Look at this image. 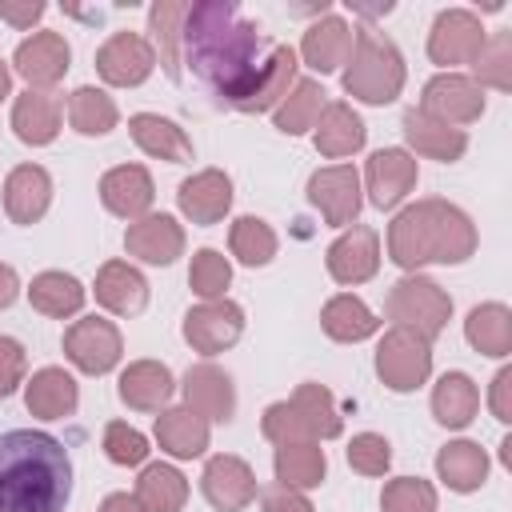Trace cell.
<instances>
[{"label":"cell","instance_id":"obj_42","mask_svg":"<svg viewBox=\"0 0 512 512\" xmlns=\"http://www.w3.org/2000/svg\"><path fill=\"white\" fill-rule=\"evenodd\" d=\"M120 120V108L116 100L104 92V88H92V84H80L72 96H68V124L80 132V136H104L112 132Z\"/></svg>","mask_w":512,"mask_h":512},{"label":"cell","instance_id":"obj_3","mask_svg":"<svg viewBox=\"0 0 512 512\" xmlns=\"http://www.w3.org/2000/svg\"><path fill=\"white\" fill-rule=\"evenodd\" d=\"M476 252V224L448 200H416L388 224V256L404 272L424 264H464Z\"/></svg>","mask_w":512,"mask_h":512},{"label":"cell","instance_id":"obj_43","mask_svg":"<svg viewBox=\"0 0 512 512\" xmlns=\"http://www.w3.org/2000/svg\"><path fill=\"white\" fill-rule=\"evenodd\" d=\"M228 248L240 264L248 268H264L272 256H276V232L268 220L260 216H240L232 220V232H228Z\"/></svg>","mask_w":512,"mask_h":512},{"label":"cell","instance_id":"obj_23","mask_svg":"<svg viewBox=\"0 0 512 512\" xmlns=\"http://www.w3.org/2000/svg\"><path fill=\"white\" fill-rule=\"evenodd\" d=\"M92 292H96V304L108 308L112 316H136V312H144V304H148V280H144L128 260H108V264H100Z\"/></svg>","mask_w":512,"mask_h":512},{"label":"cell","instance_id":"obj_41","mask_svg":"<svg viewBox=\"0 0 512 512\" xmlns=\"http://www.w3.org/2000/svg\"><path fill=\"white\" fill-rule=\"evenodd\" d=\"M324 88L316 80H296L292 92L272 108V124L284 132V136H300L308 128H316L320 112H324Z\"/></svg>","mask_w":512,"mask_h":512},{"label":"cell","instance_id":"obj_31","mask_svg":"<svg viewBox=\"0 0 512 512\" xmlns=\"http://www.w3.org/2000/svg\"><path fill=\"white\" fill-rule=\"evenodd\" d=\"M12 132L16 140L32 144V148H44L60 136V100L52 92H36L28 88L24 96H16L12 104Z\"/></svg>","mask_w":512,"mask_h":512},{"label":"cell","instance_id":"obj_32","mask_svg":"<svg viewBox=\"0 0 512 512\" xmlns=\"http://www.w3.org/2000/svg\"><path fill=\"white\" fill-rule=\"evenodd\" d=\"M156 444L172 456V460H196L208 448V420L192 408H164L156 416Z\"/></svg>","mask_w":512,"mask_h":512},{"label":"cell","instance_id":"obj_56","mask_svg":"<svg viewBox=\"0 0 512 512\" xmlns=\"http://www.w3.org/2000/svg\"><path fill=\"white\" fill-rule=\"evenodd\" d=\"M500 460H504V464H512V440H504V444H500Z\"/></svg>","mask_w":512,"mask_h":512},{"label":"cell","instance_id":"obj_30","mask_svg":"<svg viewBox=\"0 0 512 512\" xmlns=\"http://www.w3.org/2000/svg\"><path fill=\"white\" fill-rule=\"evenodd\" d=\"M296 68H300V64H296V52H292L288 44H272L268 64L260 68L252 92L236 104V112H268V108H276V104L292 92V84H296Z\"/></svg>","mask_w":512,"mask_h":512},{"label":"cell","instance_id":"obj_16","mask_svg":"<svg viewBox=\"0 0 512 512\" xmlns=\"http://www.w3.org/2000/svg\"><path fill=\"white\" fill-rule=\"evenodd\" d=\"M200 488H204V496L216 512H244L256 500V476H252L248 460L228 456V452H220L204 464Z\"/></svg>","mask_w":512,"mask_h":512},{"label":"cell","instance_id":"obj_27","mask_svg":"<svg viewBox=\"0 0 512 512\" xmlns=\"http://www.w3.org/2000/svg\"><path fill=\"white\" fill-rule=\"evenodd\" d=\"M172 388H176V380H172L168 364H160V360H132L120 372V388L116 392L136 412H160L168 404Z\"/></svg>","mask_w":512,"mask_h":512},{"label":"cell","instance_id":"obj_34","mask_svg":"<svg viewBox=\"0 0 512 512\" xmlns=\"http://www.w3.org/2000/svg\"><path fill=\"white\" fill-rule=\"evenodd\" d=\"M480 408V388L468 372H444L432 388V416L444 428H468Z\"/></svg>","mask_w":512,"mask_h":512},{"label":"cell","instance_id":"obj_54","mask_svg":"<svg viewBox=\"0 0 512 512\" xmlns=\"http://www.w3.org/2000/svg\"><path fill=\"white\" fill-rule=\"evenodd\" d=\"M100 512H144V508H140V500L132 492H108L100 500Z\"/></svg>","mask_w":512,"mask_h":512},{"label":"cell","instance_id":"obj_15","mask_svg":"<svg viewBox=\"0 0 512 512\" xmlns=\"http://www.w3.org/2000/svg\"><path fill=\"white\" fill-rule=\"evenodd\" d=\"M416 176H420V168H416V156L408 148H380L364 164L368 200L376 208H396L416 188Z\"/></svg>","mask_w":512,"mask_h":512},{"label":"cell","instance_id":"obj_39","mask_svg":"<svg viewBox=\"0 0 512 512\" xmlns=\"http://www.w3.org/2000/svg\"><path fill=\"white\" fill-rule=\"evenodd\" d=\"M132 496L140 500L144 512H180L188 500V480L172 464H144Z\"/></svg>","mask_w":512,"mask_h":512},{"label":"cell","instance_id":"obj_49","mask_svg":"<svg viewBox=\"0 0 512 512\" xmlns=\"http://www.w3.org/2000/svg\"><path fill=\"white\" fill-rule=\"evenodd\" d=\"M28 376V352L20 340L12 336H0V400L12 396Z\"/></svg>","mask_w":512,"mask_h":512},{"label":"cell","instance_id":"obj_26","mask_svg":"<svg viewBox=\"0 0 512 512\" xmlns=\"http://www.w3.org/2000/svg\"><path fill=\"white\" fill-rule=\"evenodd\" d=\"M128 132L136 140V148L152 160H168V164H184L192 160V140L184 136V128L168 116H156V112H136L128 120Z\"/></svg>","mask_w":512,"mask_h":512},{"label":"cell","instance_id":"obj_9","mask_svg":"<svg viewBox=\"0 0 512 512\" xmlns=\"http://www.w3.org/2000/svg\"><path fill=\"white\" fill-rule=\"evenodd\" d=\"M64 356L84 372V376H104L120 364L124 356V336L112 320L104 316H80L64 332Z\"/></svg>","mask_w":512,"mask_h":512},{"label":"cell","instance_id":"obj_33","mask_svg":"<svg viewBox=\"0 0 512 512\" xmlns=\"http://www.w3.org/2000/svg\"><path fill=\"white\" fill-rule=\"evenodd\" d=\"M320 328H324L332 340H340V344H360V340H368V336L380 332V316H376L360 296L340 292V296H332V300L320 308Z\"/></svg>","mask_w":512,"mask_h":512},{"label":"cell","instance_id":"obj_21","mask_svg":"<svg viewBox=\"0 0 512 512\" xmlns=\"http://www.w3.org/2000/svg\"><path fill=\"white\" fill-rule=\"evenodd\" d=\"M124 248L144 264H172L176 256H184V228L168 212H148L128 224Z\"/></svg>","mask_w":512,"mask_h":512},{"label":"cell","instance_id":"obj_4","mask_svg":"<svg viewBox=\"0 0 512 512\" xmlns=\"http://www.w3.org/2000/svg\"><path fill=\"white\" fill-rule=\"evenodd\" d=\"M260 432L272 444H304V440H332L344 432V416L336 408V396L324 384H300L288 400H276L260 416Z\"/></svg>","mask_w":512,"mask_h":512},{"label":"cell","instance_id":"obj_7","mask_svg":"<svg viewBox=\"0 0 512 512\" xmlns=\"http://www.w3.org/2000/svg\"><path fill=\"white\" fill-rule=\"evenodd\" d=\"M376 376L392 392H416L432 376V340L392 324L376 348Z\"/></svg>","mask_w":512,"mask_h":512},{"label":"cell","instance_id":"obj_51","mask_svg":"<svg viewBox=\"0 0 512 512\" xmlns=\"http://www.w3.org/2000/svg\"><path fill=\"white\" fill-rule=\"evenodd\" d=\"M488 408H492V416H496L500 424H508V420H512V368H500V372L492 376Z\"/></svg>","mask_w":512,"mask_h":512},{"label":"cell","instance_id":"obj_13","mask_svg":"<svg viewBox=\"0 0 512 512\" xmlns=\"http://www.w3.org/2000/svg\"><path fill=\"white\" fill-rule=\"evenodd\" d=\"M324 264H328V276H332L336 284H352V288H356V284L372 280L376 268H380V236H376V228H368V224L344 228V232L328 244Z\"/></svg>","mask_w":512,"mask_h":512},{"label":"cell","instance_id":"obj_18","mask_svg":"<svg viewBox=\"0 0 512 512\" xmlns=\"http://www.w3.org/2000/svg\"><path fill=\"white\" fill-rule=\"evenodd\" d=\"M184 408L200 412L208 424H228L236 412V388L224 368L212 360H200L184 372Z\"/></svg>","mask_w":512,"mask_h":512},{"label":"cell","instance_id":"obj_17","mask_svg":"<svg viewBox=\"0 0 512 512\" xmlns=\"http://www.w3.org/2000/svg\"><path fill=\"white\" fill-rule=\"evenodd\" d=\"M68 60H72V48H68V40H64L60 32H32L28 40L16 44V56H12L16 72H20V76L28 80V88H36V92L60 84L64 72H68Z\"/></svg>","mask_w":512,"mask_h":512},{"label":"cell","instance_id":"obj_28","mask_svg":"<svg viewBox=\"0 0 512 512\" xmlns=\"http://www.w3.org/2000/svg\"><path fill=\"white\" fill-rule=\"evenodd\" d=\"M352 40H356V28H348L340 16H324V20H316V24L304 32L300 56H304L308 68H316V72L324 76V72H336L340 64H348Z\"/></svg>","mask_w":512,"mask_h":512},{"label":"cell","instance_id":"obj_12","mask_svg":"<svg viewBox=\"0 0 512 512\" xmlns=\"http://www.w3.org/2000/svg\"><path fill=\"white\" fill-rule=\"evenodd\" d=\"M308 200L320 208V216L332 224V228H348L356 224L360 216V176L352 164H328V168H316L308 176Z\"/></svg>","mask_w":512,"mask_h":512},{"label":"cell","instance_id":"obj_37","mask_svg":"<svg viewBox=\"0 0 512 512\" xmlns=\"http://www.w3.org/2000/svg\"><path fill=\"white\" fill-rule=\"evenodd\" d=\"M272 468H276V484H288V488L304 492V488L324 484L328 456H324V448H320L316 440H304V444H276Z\"/></svg>","mask_w":512,"mask_h":512},{"label":"cell","instance_id":"obj_22","mask_svg":"<svg viewBox=\"0 0 512 512\" xmlns=\"http://www.w3.org/2000/svg\"><path fill=\"white\" fill-rule=\"evenodd\" d=\"M52 204V176L40 164H16L4 180V212L12 224H36Z\"/></svg>","mask_w":512,"mask_h":512},{"label":"cell","instance_id":"obj_53","mask_svg":"<svg viewBox=\"0 0 512 512\" xmlns=\"http://www.w3.org/2000/svg\"><path fill=\"white\" fill-rule=\"evenodd\" d=\"M16 296H20V276H16V268H12V264H0V312H4V308H12V304H16Z\"/></svg>","mask_w":512,"mask_h":512},{"label":"cell","instance_id":"obj_6","mask_svg":"<svg viewBox=\"0 0 512 512\" xmlns=\"http://www.w3.org/2000/svg\"><path fill=\"white\" fill-rule=\"evenodd\" d=\"M388 320L396 328L420 332L424 340H436L452 320V296L436 280L408 272L388 288Z\"/></svg>","mask_w":512,"mask_h":512},{"label":"cell","instance_id":"obj_24","mask_svg":"<svg viewBox=\"0 0 512 512\" xmlns=\"http://www.w3.org/2000/svg\"><path fill=\"white\" fill-rule=\"evenodd\" d=\"M400 128H404V140L412 144L416 156L452 164V160H460V156L468 152V136H464V128H448V124L432 120V116L420 112V108H408L404 120H400Z\"/></svg>","mask_w":512,"mask_h":512},{"label":"cell","instance_id":"obj_19","mask_svg":"<svg viewBox=\"0 0 512 512\" xmlns=\"http://www.w3.org/2000/svg\"><path fill=\"white\" fill-rule=\"evenodd\" d=\"M100 200H104V208L112 216H120V220L132 224V220L148 216V208L156 200V184H152L148 168H140V164H116V168H108L100 176Z\"/></svg>","mask_w":512,"mask_h":512},{"label":"cell","instance_id":"obj_47","mask_svg":"<svg viewBox=\"0 0 512 512\" xmlns=\"http://www.w3.org/2000/svg\"><path fill=\"white\" fill-rule=\"evenodd\" d=\"M104 456H108L112 464H124V468L144 464V456H148V436H144L140 428L124 424V420H112V424L104 428Z\"/></svg>","mask_w":512,"mask_h":512},{"label":"cell","instance_id":"obj_44","mask_svg":"<svg viewBox=\"0 0 512 512\" xmlns=\"http://www.w3.org/2000/svg\"><path fill=\"white\" fill-rule=\"evenodd\" d=\"M188 284H192L196 296H204V300H220L224 288L232 284V264H228V256L216 252V248H200V252L192 256Z\"/></svg>","mask_w":512,"mask_h":512},{"label":"cell","instance_id":"obj_40","mask_svg":"<svg viewBox=\"0 0 512 512\" xmlns=\"http://www.w3.org/2000/svg\"><path fill=\"white\" fill-rule=\"evenodd\" d=\"M184 16H188V4L184 0H160L148 8V32H152V52L160 56L164 72L172 80H180V28H184Z\"/></svg>","mask_w":512,"mask_h":512},{"label":"cell","instance_id":"obj_20","mask_svg":"<svg viewBox=\"0 0 512 512\" xmlns=\"http://www.w3.org/2000/svg\"><path fill=\"white\" fill-rule=\"evenodd\" d=\"M176 204H180V212H184L192 224H200V228L220 224L224 212L232 208V180H228L220 168H200V172H192L188 180H180Z\"/></svg>","mask_w":512,"mask_h":512},{"label":"cell","instance_id":"obj_8","mask_svg":"<svg viewBox=\"0 0 512 512\" xmlns=\"http://www.w3.org/2000/svg\"><path fill=\"white\" fill-rule=\"evenodd\" d=\"M488 32L480 24L476 12L468 8H444L436 20H432V32H428V60L440 64V68H456V64H476L480 48H484Z\"/></svg>","mask_w":512,"mask_h":512},{"label":"cell","instance_id":"obj_10","mask_svg":"<svg viewBox=\"0 0 512 512\" xmlns=\"http://www.w3.org/2000/svg\"><path fill=\"white\" fill-rule=\"evenodd\" d=\"M420 112H428L432 120H440L448 128L472 124V120L484 116V88L472 76H464V72H436L424 84Z\"/></svg>","mask_w":512,"mask_h":512},{"label":"cell","instance_id":"obj_5","mask_svg":"<svg viewBox=\"0 0 512 512\" xmlns=\"http://www.w3.org/2000/svg\"><path fill=\"white\" fill-rule=\"evenodd\" d=\"M404 56L400 48L376 32V28H356L352 56L344 68V92L356 96L360 104H392L404 92Z\"/></svg>","mask_w":512,"mask_h":512},{"label":"cell","instance_id":"obj_25","mask_svg":"<svg viewBox=\"0 0 512 512\" xmlns=\"http://www.w3.org/2000/svg\"><path fill=\"white\" fill-rule=\"evenodd\" d=\"M364 140H368V128H364L360 112H352V104H344V100L324 104V112L316 120V132H312V144H316L320 156H328V160L352 156V152L364 148Z\"/></svg>","mask_w":512,"mask_h":512},{"label":"cell","instance_id":"obj_14","mask_svg":"<svg viewBox=\"0 0 512 512\" xmlns=\"http://www.w3.org/2000/svg\"><path fill=\"white\" fill-rule=\"evenodd\" d=\"M152 68H156V52L136 32H112L96 48V72L112 88H136V84H144L152 76Z\"/></svg>","mask_w":512,"mask_h":512},{"label":"cell","instance_id":"obj_46","mask_svg":"<svg viewBox=\"0 0 512 512\" xmlns=\"http://www.w3.org/2000/svg\"><path fill=\"white\" fill-rule=\"evenodd\" d=\"M384 512H436V488L420 476H396L380 492Z\"/></svg>","mask_w":512,"mask_h":512},{"label":"cell","instance_id":"obj_52","mask_svg":"<svg viewBox=\"0 0 512 512\" xmlns=\"http://www.w3.org/2000/svg\"><path fill=\"white\" fill-rule=\"evenodd\" d=\"M48 8L40 0H0V20L12 28H32Z\"/></svg>","mask_w":512,"mask_h":512},{"label":"cell","instance_id":"obj_1","mask_svg":"<svg viewBox=\"0 0 512 512\" xmlns=\"http://www.w3.org/2000/svg\"><path fill=\"white\" fill-rule=\"evenodd\" d=\"M272 40L260 32V24L244 20V12L232 0H196L188 4L184 28H180V64L192 68V76L212 88L224 104H240L260 68L268 64Z\"/></svg>","mask_w":512,"mask_h":512},{"label":"cell","instance_id":"obj_55","mask_svg":"<svg viewBox=\"0 0 512 512\" xmlns=\"http://www.w3.org/2000/svg\"><path fill=\"white\" fill-rule=\"evenodd\" d=\"M4 96H12V72H8V64L0 60V100Z\"/></svg>","mask_w":512,"mask_h":512},{"label":"cell","instance_id":"obj_11","mask_svg":"<svg viewBox=\"0 0 512 512\" xmlns=\"http://www.w3.org/2000/svg\"><path fill=\"white\" fill-rule=\"evenodd\" d=\"M244 332V308L228 296L220 300H204L196 308H188L184 316V340L200 352V356H216L224 348H232Z\"/></svg>","mask_w":512,"mask_h":512},{"label":"cell","instance_id":"obj_45","mask_svg":"<svg viewBox=\"0 0 512 512\" xmlns=\"http://www.w3.org/2000/svg\"><path fill=\"white\" fill-rule=\"evenodd\" d=\"M476 84L484 88V84H492V88H500V92H508L512 88V36L508 32H496L492 40H484V48H480V56H476Z\"/></svg>","mask_w":512,"mask_h":512},{"label":"cell","instance_id":"obj_50","mask_svg":"<svg viewBox=\"0 0 512 512\" xmlns=\"http://www.w3.org/2000/svg\"><path fill=\"white\" fill-rule=\"evenodd\" d=\"M260 512H316L312 500L288 484H268L260 492Z\"/></svg>","mask_w":512,"mask_h":512},{"label":"cell","instance_id":"obj_29","mask_svg":"<svg viewBox=\"0 0 512 512\" xmlns=\"http://www.w3.org/2000/svg\"><path fill=\"white\" fill-rule=\"evenodd\" d=\"M24 404L32 416L40 420H64L76 412L80 404V388L64 368H40L32 372V380L24 384Z\"/></svg>","mask_w":512,"mask_h":512},{"label":"cell","instance_id":"obj_36","mask_svg":"<svg viewBox=\"0 0 512 512\" xmlns=\"http://www.w3.org/2000/svg\"><path fill=\"white\" fill-rule=\"evenodd\" d=\"M464 336L480 356H512V312L496 300L476 304L464 320Z\"/></svg>","mask_w":512,"mask_h":512},{"label":"cell","instance_id":"obj_38","mask_svg":"<svg viewBox=\"0 0 512 512\" xmlns=\"http://www.w3.org/2000/svg\"><path fill=\"white\" fill-rule=\"evenodd\" d=\"M84 296H88L84 284H80L76 276H68V272H40V276H32V284H28L32 308L44 312V316H52V320L76 316V312L84 308Z\"/></svg>","mask_w":512,"mask_h":512},{"label":"cell","instance_id":"obj_35","mask_svg":"<svg viewBox=\"0 0 512 512\" xmlns=\"http://www.w3.org/2000/svg\"><path fill=\"white\" fill-rule=\"evenodd\" d=\"M436 476L452 492H476L488 480V452L476 440H452L436 452Z\"/></svg>","mask_w":512,"mask_h":512},{"label":"cell","instance_id":"obj_48","mask_svg":"<svg viewBox=\"0 0 512 512\" xmlns=\"http://www.w3.org/2000/svg\"><path fill=\"white\" fill-rule=\"evenodd\" d=\"M348 464L360 476H384L388 464H392V444L384 436H376V432H360L348 444Z\"/></svg>","mask_w":512,"mask_h":512},{"label":"cell","instance_id":"obj_2","mask_svg":"<svg viewBox=\"0 0 512 512\" xmlns=\"http://www.w3.org/2000/svg\"><path fill=\"white\" fill-rule=\"evenodd\" d=\"M72 496L68 448L36 428L0 432V512H64Z\"/></svg>","mask_w":512,"mask_h":512}]
</instances>
